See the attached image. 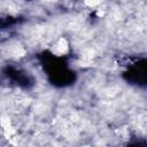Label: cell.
<instances>
[{
  "mask_svg": "<svg viewBox=\"0 0 147 147\" xmlns=\"http://www.w3.org/2000/svg\"><path fill=\"white\" fill-rule=\"evenodd\" d=\"M68 42H67V40L64 39V38H60L55 44H54V46L52 47V52L55 54V55H57V56H61V55H63V54H65L67 52H68Z\"/></svg>",
  "mask_w": 147,
  "mask_h": 147,
  "instance_id": "obj_1",
  "label": "cell"
},
{
  "mask_svg": "<svg viewBox=\"0 0 147 147\" xmlns=\"http://www.w3.org/2000/svg\"><path fill=\"white\" fill-rule=\"evenodd\" d=\"M84 2L88 7H96L102 2V0H84Z\"/></svg>",
  "mask_w": 147,
  "mask_h": 147,
  "instance_id": "obj_2",
  "label": "cell"
}]
</instances>
